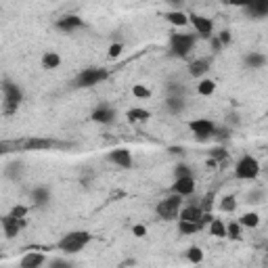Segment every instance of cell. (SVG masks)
I'll return each instance as SVG.
<instances>
[{"instance_id":"25","label":"cell","mask_w":268,"mask_h":268,"mask_svg":"<svg viewBox=\"0 0 268 268\" xmlns=\"http://www.w3.org/2000/svg\"><path fill=\"white\" fill-rule=\"evenodd\" d=\"M126 117H128V122H149L151 120V113L143 107H132V109H128Z\"/></svg>"},{"instance_id":"3","label":"cell","mask_w":268,"mask_h":268,"mask_svg":"<svg viewBox=\"0 0 268 268\" xmlns=\"http://www.w3.org/2000/svg\"><path fill=\"white\" fill-rule=\"evenodd\" d=\"M90 241H92V235L88 231H72V233L63 235L57 241V249L65 251V254H78V251H82Z\"/></svg>"},{"instance_id":"20","label":"cell","mask_w":268,"mask_h":268,"mask_svg":"<svg viewBox=\"0 0 268 268\" xmlns=\"http://www.w3.org/2000/svg\"><path fill=\"white\" fill-rule=\"evenodd\" d=\"M243 65H245L247 69H262V67H266V54L251 51L243 57Z\"/></svg>"},{"instance_id":"34","label":"cell","mask_w":268,"mask_h":268,"mask_svg":"<svg viewBox=\"0 0 268 268\" xmlns=\"http://www.w3.org/2000/svg\"><path fill=\"white\" fill-rule=\"evenodd\" d=\"M241 228H243V226H241L239 222H235V220H233V222H228V224H226V237L239 241V239L243 237V235H241Z\"/></svg>"},{"instance_id":"8","label":"cell","mask_w":268,"mask_h":268,"mask_svg":"<svg viewBox=\"0 0 268 268\" xmlns=\"http://www.w3.org/2000/svg\"><path fill=\"white\" fill-rule=\"evenodd\" d=\"M216 124L212 120H206V117H199V120H191L188 122V130L195 134L197 140H201V143H206V140L212 138V132H214Z\"/></svg>"},{"instance_id":"38","label":"cell","mask_w":268,"mask_h":268,"mask_svg":"<svg viewBox=\"0 0 268 268\" xmlns=\"http://www.w3.org/2000/svg\"><path fill=\"white\" fill-rule=\"evenodd\" d=\"M183 176H193V172H191V168H188L185 161H180V163H176V168H174V178H183Z\"/></svg>"},{"instance_id":"14","label":"cell","mask_w":268,"mask_h":268,"mask_svg":"<svg viewBox=\"0 0 268 268\" xmlns=\"http://www.w3.org/2000/svg\"><path fill=\"white\" fill-rule=\"evenodd\" d=\"M29 197H31V203H34V208L44 210V208L51 203V197H53V195H51V188H49V187L40 185V187H34V188H31Z\"/></svg>"},{"instance_id":"48","label":"cell","mask_w":268,"mask_h":268,"mask_svg":"<svg viewBox=\"0 0 268 268\" xmlns=\"http://www.w3.org/2000/svg\"><path fill=\"white\" fill-rule=\"evenodd\" d=\"M168 151H170L172 155H183V153H185V151H183V149H180V147H170Z\"/></svg>"},{"instance_id":"32","label":"cell","mask_w":268,"mask_h":268,"mask_svg":"<svg viewBox=\"0 0 268 268\" xmlns=\"http://www.w3.org/2000/svg\"><path fill=\"white\" fill-rule=\"evenodd\" d=\"M212 138H216L218 143H226V140H231V128L228 126H216L214 132H212Z\"/></svg>"},{"instance_id":"31","label":"cell","mask_w":268,"mask_h":268,"mask_svg":"<svg viewBox=\"0 0 268 268\" xmlns=\"http://www.w3.org/2000/svg\"><path fill=\"white\" fill-rule=\"evenodd\" d=\"M185 258H187L191 264H201V262H203V251H201V247L191 245V247L185 251Z\"/></svg>"},{"instance_id":"16","label":"cell","mask_w":268,"mask_h":268,"mask_svg":"<svg viewBox=\"0 0 268 268\" xmlns=\"http://www.w3.org/2000/svg\"><path fill=\"white\" fill-rule=\"evenodd\" d=\"M210 69H212V59H208V57H199V59H195V61L188 63V76L197 78V80L206 76Z\"/></svg>"},{"instance_id":"17","label":"cell","mask_w":268,"mask_h":268,"mask_svg":"<svg viewBox=\"0 0 268 268\" xmlns=\"http://www.w3.org/2000/svg\"><path fill=\"white\" fill-rule=\"evenodd\" d=\"M201 216H203V210L199 203H188V206L180 208L178 212V220H191V222H201Z\"/></svg>"},{"instance_id":"30","label":"cell","mask_w":268,"mask_h":268,"mask_svg":"<svg viewBox=\"0 0 268 268\" xmlns=\"http://www.w3.org/2000/svg\"><path fill=\"white\" fill-rule=\"evenodd\" d=\"M185 94H187V86L178 84V82L165 84V97H185Z\"/></svg>"},{"instance_id":"11","label":"cell","mask_w":268,"mask_h":268,"mask_svg":"<svg viewBox=\"0 0 268 268\" xmlns=\"http://www.w3.org/2000/svg\"><path fill=\"white\" fill-rule=\"evenodd\" d=\"M115 109L109 105V103H101L94 107V111L90 113V120L94 124H101V126H109V124H113L115 122Z\"/></svg>"},{"instance_id":"47","label":"cell","mask_w":268,"mask_h":268,"mask_svg":"<svg viewBox=\"0 0 268 268\" xmlns=\"http://www.w3.org/2000/svg\"><path fill=\"white\" fill-rule=\"evenodd\" d=\"M249 2H251V0H224V4H228V6H239V9H245Z\"/></svg>"},{"instance_id":"28","label":"cell","mask_w":268,"mask_h":268,"mask_svg":"<svg viewBox=\"0 0 268 268\" xmlns=\"http://www.w3.org/2000/svg\"><path fill=\"white\" fill-rule=\"evenodd\" d=\"M208 224H210V235H214L218 239H226V224L220 218H212Z\"/></svg>"},{"instance_id":"33","label":"cell","mask_w":268,"mask_h":268,"mask_svg":"<svg viewBox=\"0 0 268 268\" xmlns=\"http://www.w3.org/2000/svg\"><path fill=\"white\" fill-rule=\"evenodd\" d=\"M220 210L226 212V214H231V212L237 210V199H235V195L222 197V201H220Z\"/></svg>"},{"instance_id":"41","label":"cell","mask_w":268,"mask_h":268,"mask_svg":"<svg viewBox=\"0 0 268 268\" xmlns=\"http://www.w3.org/2000/svg\"><path fill=\"white\" fill-rule=\"evenodd\" d=\"M264 191H262V188H256V191L254 193H249L247 195V199H249V203H262L264 201Z\"/></svg>"},{"instance_id":"18","label":"cell","mask_w":268,"mask_h":268,"mask_svg":"<svg viewBox=\"0 0 268 268\" xmlns=\"http://www.w3.org/2000/svg\"><path fill=\"white\" fill-rule=\"evenodd\" d=\"M49 260H46V256L44 254H40V251H29V254H26L21 258V262H19V266L21 268H40V266H44Z\"/></svg>"},{"instance_id":"24","label":"cell","mask_w":268,"mask_h":268,"mask_svg":"<svg viewBox=\"0 0 268 268\" xmlns=\"http://www.w3.org/2000/svg\"><path fill=\"white\" fill-rule=\"evenodd\" d=\"M245 11L254 17H266L268 15V0H251L245 6Z\"/></svg>"},{"instance_id":"45","label":"cell","mask_w":268,"mask_h":268,"mask_svg":"<svg viewBox=\"0 0 268 268\" xmlns=\"http://www.w3.org/2000/svg\"><path fill=\"white\" fill-rule=\"evenodd\" d=\"M92 178H94V172H92V170H84V172H82V176H80V183H82L84 187H88Z\"/></svg>"},{"instance_id":"15","label":"cell","mask_w":268,"mask_h":268,"mask_svg":"<svg viewBox=\"0 0 268 268\" xmlns=\"http://www.w3.org/2000/svg\"><path fill=\"white\" fill-rule=\"evenodd\" d=\"M195 178L193 176H183V178H174V185H172V193L183 195V197H191L195 193Z\"/></svg>"},{"instance_id":"23","label":"cell","mask_w":268,"mask_h":268,"mask_svg":"<svg viewBox=\"0 0 268 268\" xmlns=\"http://www.w3.org/2000/svg\"><path fill=\"white\" fill-rule=\"evenodd\" d=\"M165 21L172 23L174 27H187L188 26V15L185 11H168L165 13Z\"/></svg>"},{"instance_id":"19","label":"cell","mask_w":268,"mask_h":268,"mask_svg":"<svg viewBox=\"0 0 268 268\" xmlns=\"http://www.w3.org/2000/svg\"><path fill=\"white\" fill-rule=\"evenodd\" d=\"M23 172H26V163L19 161V160H15V161L4 165V178L13 180V183H17V180L23 178Z\"/></svg>"},{"instance_id":"27","label":"cell","mask_w":268,"mask_h":268,"mask_svg":"<svg viewBox=\"0 0 268 268\" xmlns=\"http://www.w3.org/2000/svg\"><path fill=\"white\" fill-rule=\"evenodd\" d=\"M197 92L201 97H212L216 92V82L210 80V78H199V84H197Z\"/></svg>"},{"instance_id":"44","label":"cell","mask_w":268,"mask_h":268,"mask_svg":"<svg viewBox=\"0 0 268 268\" xmlns=\"http://www.w3.org/2000/svg\"><path fill=\"white\" fill-rule=\"evenodd\" d=\"M49 266L51 268H69L72 262L69 260H49Z\"/></svg>"},{"instance_id":"22","label":"cell","mask_w":268,"mask_h":268,"mask_svg":"<svg viewBox=\"0 0 268 268\" xmlns=\"http://www.w3.org/2000/svg\"><path fill=\"white\" fill-rule=\"evenodd\" d=\"M40 63H42V69H46V72H51V69H57V67H61V54L54 53V51H46V53L42 54Z\"/></svg>"},{"instance_id":"12","label":"cell","mask_w":268,"mask_h":268,"mask_svg":"<svg viewBox=\"0 0 268 268\" xmlns=\"http://www.w3.org/2000/svg\"><path fill=\"white\" fill-rule=\"evenodd\" d=\"M107 161L117 165V168H122V170H130L132 168V155H130L128 149H124V147L109 151L107 153Z\"/></svg>"},{"instance_id":"46","label":"cell","mask_w":268,"mask_h":268,"mask_svg":"<svg viewBox=\"0 0 268 268\" xmlns=\"http://www.w3.org/2000/svg\"><path fill=\"white\" fill-rule=\"evenodd\" d=\"M210 46H212V51H214V53H220V51L224 49V46H222V42L218 40V36H216V34L210 38Z\"/></svg>"},{"instance_id":"26","label":"cell","mask_w":268,"mask_h":268,"mask_svg":"<svg viewBox=\"0 0 268 268\" xmlns=\"http://www.w3.org/2000/svg\"><path fill=\"white\" fill-rule=\"evenodd\" d=\"M203 228L201 222H191V220H178V233L180 235H195Z\"/></svg>"},{"instance_id":"43","label":"cell","mask_w":268,"mask_h":268,"mask_svg":"<svg viewBox=\"0 0 268 268\" xmlns=\"http://www.w3.org/2000/svg\"><path fill=\"white\" fill-rule=\"evenodd\" d=\"M132 235H134V237H138V239H143L147 235V226L145 224H134L132 226Z\"/></svg>"},{"instance_id":"39","label":"cell","mask_w":268,"mask_h":268,"mask_svg":"<svg viewBox=\"0 0 268 268\" xmlns=\"http://www.w3.org/2000/svg\"><path fill=\"white\" fill-rule=\"evenodd\" d=\"M27 212H29V208H27V206H15V208L9 212V214H11L13 218H17V220H26Z\"/></svg>"},{"instance_id":"36","label":"cell","mask_w":268,"mask_h":268,"mask_svg":"<svg viewBox=\"0 0 268 268\" xmlns=\"http://www.w3.org/2000/svg\"><path fill=\"white\" fill-rule=\"evenodd\" d=\"M210 160H214L216 163L224 161V160H228V151H226L222 145H218V147H214V149L210 151Z\"/></svg>"},{"instance_id":"40","label":"cell","mask_w":268,"mask_h":268,"mask_svg":"<svg viewBox=\"0 0 268 268\" xmlns=\"http://www.w3.org/2000/svg\"><path fill=\"white\" fill-rule=\"evenodd\" d=\"M122 51H124V44L122 42H113L111 46H109V59H117L122 54Z\"/></svg>"},{"instance_id":"1","label":"cell","mask_w":268,"mask_h":268,"mask_svg":"<svg viewBox=\"0 0 268 268\" xmlns=\"http://www.w3.org/2000/svg\"><path fill=\"white\" fill-rule=\"evenodd\" d=\"M0 90H2V113L11 117L17 113V109L23 103V88L11 78H2L0 80Z\"/></svg>"},{"instance_id":"6","label":"cell","mask_w":268,"mask_h":268,"mask_svg":"<svg viewBox=\"0 0 268 268\" xmlns=\"http://www.w3.org/2000/svg\"><path fill=\"white\" fill-rule=\"evenodd\" d=\"M197 36L195 34H172L170 36V54L178 59H185L195 49Z\"/></svg>"},{"instance_id":"5","label":"cell","mask_w":268,"mask_h":268,"mask_svg":"<svg viewBox=\"0 0 268 268\" xmlns=\"http://www.w3.org/2000/svg\"><path fill=\"white\" fill-rule=\"evenodd\" d=\"M183 201H185L183 195L172 193L170 197H165V199H161V201L155 206V214L160 216L161 220H176L180 208H183Z\"/></svg>"},{"instance_id":"9","label":"cell","mask_w":268,"mask_h":268,"mask_svg":"<svg viewBox=\"0 0 268 268\" xmlns=\"http://www.w3.org/2000/svg\"><path fill=\"white\" fill-rule=\"evenodd\" d=\"M84 27V19L76 13H67V15H61V17L54 21V29L63 31V34H72L76 29H82Z\"/></svg>"},{"instance_id":"29","label":"cell","mask_w":268,"mask_h":268,"mask_svg":"<svg viewBox=\"0 0 268 268\" xmlns=\"http://www.w3.org/2000/svg\"><path fill=\"white\" fill-rule=\"evenodd\" d=\"M237 222L245 228H258L260 226V214H256V212H245Z\"/></svg>"},{"instance_id":"50","label":"cell","mask_w":268,"mask_h":268,"mask_svg":"<svg viewBox=\"0 0 268 268\" xmlns=\"http://www.w3.org/2000/svg\"><path fill=\"white\" fill-rule=\"evenodd\" d=\"M0 260H2V251H0Z\"/></svg>"},{"instance_id":"10","label":"cell","mask_w":268,"mask_h":268,"mask_svg":"<svg viewBox=\"0 0 268 268\" xmlns=\"http://www.w3.org/2000/svg\"><path fill=\"white\" fill-rule=\"evenodd\" d=\"M188 23L193 26L195 34L199 36V38H206V40H210V38L214 36V23H212V19L201 17V15H188Z\"/></svg>"},{"instance_id":"13","label":"cell","mask_w":268,"mask_h":268,"mask_svg":"<svg viewBox=\"0 0 268 268\" xmlns=\"http://www.w3.org/2000/svg\"><path fill=\"white\" fill-rule=\"evenodd\" d=\"M23 224H26V220H17V218H13L11 214L0 216V226H2L6 239H15V237H17Z\"/></svg>"},{"instance_id":"21","label":"cell","mask_w":268,"mask_h":268,"mask_svg":"<svg viewBox=\"0 0 268 268\" xmlns=\"http://www.w3.org/2000/svg\"><path fill=\"white\" fill-rule=\"evenodd\" d=\"M163 107H165V111H168V113L178 115V113H183V111H185L187 101H185V97H165Z\"/></svg>"},{"instance_id":"49","label":"cell","mask_w":268,"mask_h":268,"mask_svg":"<svg viewBox=\"0 0 268 268\" xmlns=\"http://www.w3.org/2000/svg\"><path fill=\"white\" fill-rule=\"evenodd\" d=\"M168 2H170V4H174V6H180V4L185 2V0H168Z\"/></svg>"},{"instance_id":"35","label":"cell","mask_w":268,"mask_h":268,"mask_svg":"<svg viewBox=\"0 0 268 268\" xmlns=\"http://www.w3.org/2000/svg\"><path fill=\"white\" fill-rule=\"evenodd\" d=\"M17 140H0V157L2 155H11V153H17Z\"/></svg>"},{"instance_id":"4","label":"cell","mask_w":268,"mask_h":268,"mask_svg":"<svg viewBox=\"0 0 268 268\" xmlns=\"http://www.w3.org/2000/svg\"><path fill=\"white\" fill-rule=\"evenodd\" d=\"M109 78L107 67H84L74 80V88H92Z\"/></svg>"},{"instance_id":"42","label":"cell","mask_w":268,"mask_h":268,"mask_svg":"<svg viewBox=\"0 0 268 268\" xmlns=\"http://www.w3.org/2000/svg\"><path fill=\"white\" fill-rule=\"evenodd\" d=\"M216 36H218V40L222 42V46H228L233 42V36H231V31H228V29H220Z\"/></svg>"},{"instance_id":"2","label":"cell","mask_w":268,"mask_h":268,"mask_svg":"<svg viewBox=\"0 0 268 268\" xmlns=\"http://www.w3.org/2000/svg\"><path fill=\"white\" fill-rule=\"evenodd\" d=\"M76 143H63L57 138H44V136H27V138H17V149L19 151H51V149H69Z\"/></svg>"},{"instance_id":"7","label":"cell","mask_w":268,"mask_h":268,"mask_svg":"<svg viewBox=\"0 0 268 268\" xmlns=\"http://www.w3.org/2000/svg\"><path fill=\"white\" fill-rule=\"evenodd\" d=\"M260 161L251 155H243L241 160L235 163V178L237 180H256L260 174Z\"/></svg>"},{"instance_id":"37","label":"cell","mask_w":268,"mask_h":268,"mask_svg":"<svg viewBox=\"0 0 268 268\" xmlns=\"http://www.w3.org/2000/svg\"><path fill=\"white\" fill-rule=\"evenodd\" d=\"M132 94L136 99H151V90H149L145 84H134L132 86Z\"/></svg>"}]
</instances>
